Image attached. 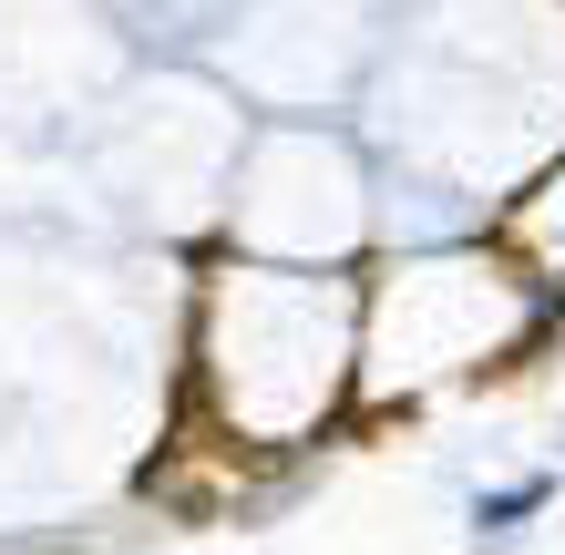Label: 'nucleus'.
<instances>
[{"label":"nucleus","mask_w":565,"mask_h":555,"mask_svg":"<svg viewBox=\"0 0 565 555\" xmlns=\"http://www.w3.org/2000/svg\"><path fill=\"white\" fill-rule=\"evenodd\" d=\"M535 504H545V483H514V494H493V504H483V525L504 535V525H524V514H535Z\"/></svg>","instance_id":"obj_1"}]
</instances>
